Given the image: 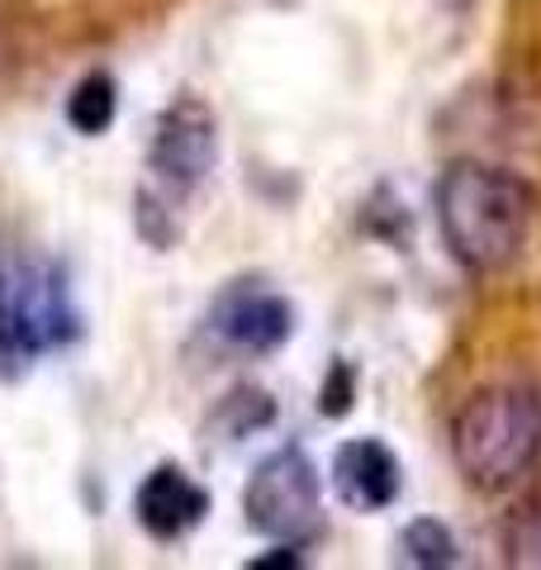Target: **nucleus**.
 <instances>
[{"label":"nucleus","mask_w":541,"mask_h":570,"mask_svg":"<svg viewBox=\"0 0 541 570\" xmlns=\"http://www.w3.org/2000/svg\"><path fill=\"white\" fill-rule=\"evenodd\" d=\"M437 228L446 253L456 257L465 272L490 276L503 272L522 257L537 219V195L509 167H490V163H456L442 171L437 190Z\"/></svg>","instance_id":"nucleus-1"},{"label":"nucleus","mask_w":541,"mask_h":570,"mask_svg":"<svg viewBox=\"0 0 541 570\" xmlns=\"http://www.w3.org/2000/svg\"><path fill=\"white\" fill-rule=\"evenodd\" d=\"M451 456L475 490H513L541 461V400L522 385L471 395L451 419Z\"/></svg>","instance_id":"nucleus-2"},{"label":"nucleus","mask_w":541,"mask_h":570,"mask_svg":"<svg viewBox=\"0 0 541 570\" xmlns=\"http://www.w3.org/2000/svg\"><path fill=\"white\" fill-rule=\"evenodd\" d=\"M77 333L81 318L62 266L0 262V376H20L33 356L67 347Z\"/></svg>","instance_id":"nucleus-3"},{"label":"nucleus","mask_w":541,"mask_h":570,"mask_svg":"<svg viewBox=\"0 0 541 570\" xmlns=\"http://www.w3.org/2000/svg\"><path fill=\"white\" fill-rule=\"evenodd\" d=\"M247 528L276 542H304L323 513V480L304 448H276L257 461L243 490Z\"/></svg>","instance_id":"nucleus-4"},{"label":"nucleus","mask_w":541,"mask_h":570,"mask_svg":"<svg viewBox=\"0 0 541 570\" xmlns=\"http://www.w3.org/2000/svg\"><path fill=\"white\" fill-rule=\"evenodd\" d=\"M219 163V124L200 96H180L161 110L148 148V171L167 190L190 195Z\"/></svg>","instance_id":"nucleus-5"},{"label":"nucleus","mask_w":541,"mask_h":570,"mask_svg":"<svg viewBox=\"0 0 541 570\" xmlns=\"http://www.w3.org/2000/svg\"><path fill=\"white\" fill-rule=\"evenodd\" d=\"M404 485V471H400V456H394L381 438H352L342 442L337 456H333V490L342 504H352L361 513H375V509H390L400 499Z\"/></svg>","instance_id":"nucleus-6"},{"label":"nucleus","mask_w":541,"mask_h":570,"mask_svg":"<svg viewBox=\"0 0 541 570\" xmlns=\"http://www.w3.org/2000/svg\"><path fill=\"white\" fill-rule=\"evenodd\" d=\"M214 328L238 352L262 356V352H276L291 343L295 309H291V299H281L270 291H228L214 305Z\"/></svg>","instance_id":"nucleus-7"},{"label":"nucleus","mask_w":541,"mask_h":570,"mask_svg":"<svg viewBox=\"0 0 541 570\" xmlns=\"http://www.w3.org/2000/svg\"><path fill=\"white\" fill-rule=\"evenodd\" d=\"M134 513L157 542H176L190 528H200V519L209 513V494L180 466H157L153 475H142L134 494Z\"/></svg>","instance_id":"nucleus-8"},{"label":"nucleus","mask_w":541,"mask_h":570,"mask_svg":"<svg viewBox=\"0 0 541 570\" xmlns=\"http://www.w3.org/2000/svg\"><path fill=\"white\" fill-rule=\"evenodd\" d=\"M119 115V86L110 71H86L67 96V124L86 138H100Z\"/></svg>","instance_id":"nucleus-9"},{"label":"nucleus","mask_w":541,"mask_h":570,"mask_svg":"<svg viewBox=\"0 0 541 570\" xmlns=\"http://www.w3.org/2000/svg\"><path fill=\"white\" fill-rule=\"evenodd\" d=\"M503 561L522 570H541V499L522 504L503 528Z\"/></svg>","instance_id":"nucleus-10"},{"label":"nucleus","mask_w":541,"mask_h":570,"mask_svg":"<svg viewBox=\"0 0 541 570\" xmlns=\"http://www.w3.org/2000/svg\"><path fill=\"white\" fill-rule=\"evenodd\" d=\"M404 557L413 566H456V538H451V528H442L437 519H413L404 528Z\"/></svg>","instance_id":"nucleus-11"},{"label":"nucleus","mask_w":541,"mask_h":570,"mask_svg":"<svg viewBox=\"0 0 541 570\" xmlns=\"http://www.w3.org/2000/svg\"><path fill=\"white\" fill-rule=\"evenodd\" d=\"M295 547V542H291ZM291 547H281L276 551V557H257V561H252V566H299V557H295V551Z\"/></svg>","instance_id":"nucleus-12"}]
</instances>
